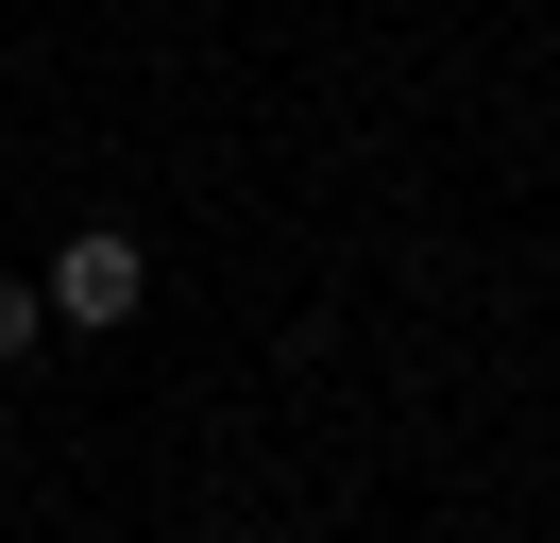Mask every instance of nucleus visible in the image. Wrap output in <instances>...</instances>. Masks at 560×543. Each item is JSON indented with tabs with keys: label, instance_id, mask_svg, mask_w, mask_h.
Masks as SVG:
<instances>
[{
	"label": "nucleus",
	"instance_id": "obj_2",
	"mask_svg": "<svg viewBox=\"0 0 560 543\" xmlns=\"http://www.w3.org/2000/svg\"><path fill=\"white\" fill-rule=\"evenodd\" d=\"M35 339H51V289H0V373L35 357Z\"/></svg>",
	"mask_w": 560,
	"mask_h": 543
},
{
	"label": "nucleus",
	"instance_id": "obj_1",
	"mask_svg": "<svg viewBox=\"0 0 560 543\" xmlns=\"http://www.w3.org/2000/svg\"><path fill=\"white\" fill-rule=\"evenodd\" d=\"M35 289H51V323H85V339H119V323H137V305H153V255H137V238H119V221H85L69 255L35 272Z\"/></svg>",
	"mask_w": 560,
	"mask_h": 543
}]
</instances>
